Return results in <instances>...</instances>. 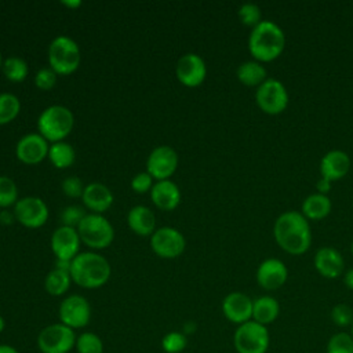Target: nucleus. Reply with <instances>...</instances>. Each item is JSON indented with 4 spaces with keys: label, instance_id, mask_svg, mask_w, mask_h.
<instances>
[{
    "label": "nucleus",
    "instance_id": "1",
    "mask_svg": "<svg viewBox=\"0 0 353 353\" xmlns=\"http://www.w3.org/2000/svg\"><path fill=\"white\" fill-rule=\"evenodd\" d=\"M273 236L281 250L291 255L305 254L312 243L309 221L298 211H285L274 222Z\"/></svg>",
    "mask_w": 353,
    "mask_h": 353
},
{
    "label": "nucleus",
    "instance_id": "2",
    "mask_svg": "<svg viewBox=\"0 0 353 353\" xmlns=\"http://www.w3.org/2000/svg\"><path fill=\"white\" fill-rule=\"evenodd\" d=\"M285 47V34L273 21L263 19L251 29L248 51L258 62H272L281 55Z\"/></svg>",
    "mask_w": 353,
    "mask_h": 353
},
{
    "label": "nucleus",
    "instance_id": "3",
    "mask_svg": "<svg viewBox=\"0 0 353 353\" xmlns=\"http://www.w3.org/2000/svg\"><path fill=\"white\" fill-rule=\"evenodd\" d=\"M110 265L105 256L97 252H79L70 265L72 281L83 288H99L110 277Z\"/></svg>",
    "mask_w": 353,
    "mask_h": 353
},
{
    "label": "nucleus",
    "instance_id": "4",
    "mask_svg": "<svg viewBox=\"0 0 353 353\" xmlns=\"http://www.w3.org/2000/svg\"><path fill=\"white\" fill-rule=\"evenodd\" d=\"M74 125L72 110L63 105L47 106L37 119L39 134L50 142H61L66 138Z\"/></svg>",
    "mask_w": 353,
    "mask_h": 353
},
{
    "label": "nucleus",
    "instance_id": "5",
    "mask_svg": "<svg viewBox=\"0 0 353 353\" xmlns=\"http://www.w3.org/2000/svg\"><path fill=\"white\" fill-rule=\"evenodd\" d=\"M81 61L79 44L69 36L61 34L48 46V63L57 74L73 73Z\"/></svg>",
    "mask_w": 353,
    "mask_h": 353
},
{
    "label": "nucleus",
    "instance_id": "6",
    "mask_svg": "<svg viewBox=\"0 0 353 353\" xmlns=\"http://www.w3.org/2000/svg\"><path fill=\"white\" fill-rule=\"evenodd\" d=\"M76 229L80 240L94 250L109 247L114 239V229L102 214H85Z\"/></svg>",
    "mask_w": 353,
    "mask_h": 353
},
{
    "label": "nucleus",
    "instance_id": "7",
    "mask_svg": "<svg viewBox=\"0 0 353 353\" xmlns=\"http://www.w3.org/2000/svg\"><path fill=\"white\" fill-rule=\"evenodd\" d=\"M269 343L268 328L254 320L237 325L233 335V345L237 353H266Z\"/></svg>",
    "mask_w": 353,
    "mask_h": 353
},
{
    "label": "nucleus",
    "instance_id": "8",
    "mask_svg": "<svg viewBox=\"0 0 353 353\" xmlns=\"http://www.w3.org/2000/svg\"><path fill=\"white\" fill-rule=\"evenodd\" d=\"M77 335L62 323L46 325L37 335V347L41 353H69L74 349Z\"/></svg>",
    "mask_w": 353,
    "mask_h": 353
},
{
    "label": "nucleus",
    "instance_id": "9",
    "mask_svg": "<svg viewBox=\"0 0 353 353\" xmlns=\"http://www.w3.org/2000/svg\"><path fill=\"white\" fill-rule=\"evenodd\" d=\"M258 108L270 116L280 114L288 106V92L285 85L272 77H268L255 91Z\"/></svg>",
    "mask_w": 353,
    "mask_h": 353
},
{
    "label": "nucleus",
    "instance_id": "10",
    "mask_svg": "<svg viewBox=\"0 0 353 353\" xmlns=\"http://www.w3.org/2000/svg\"><path fill=\"white\" fill-rule=\"evenodd\" d=\"M59 323L72 330L84 328L91 320L90 302L79 294H72L62 299L58 309Z\"/></svg>",
    "mask_w": 353,
    "mask_h": 353
},
{
    "label": "nucleus",
    "instance_id": "11",
    "mask_svg": "<svg viewBox=\"0 0 353 353\" xmlns=\"http://www.w3.org/2000/svg\"><path fill=\"white\" fill-rule=\"evenodd\" d=\"M150 247L160 258L172 259L185 251L186 241L178 229L163 226L156 229L150 236Z\"/></svg>",
    "mask_w": 353,
    "mask_h": 353
},
{
    "label": "nucleus",
    "instance_id": "12",
    "mask_svg": "<svg viewBox=\"0 0 353 353\" xmlns=\"http://www.w3.org/2000/svg\"><path fill=\"white\" fill-rule=\"evenodd\" d=\"M14 215L21 225L36 229L47 222L48 207L43 199L36 196H26L15 203Z\"/></svg>",
    "mask_w": 353,
    "mask_h": 353
},
{
    "label": "nucleus",
    "instance_id": "13",
    "mask_svg": "<svg viewBox=\"0 0 353 353\" xmlns=\"http://www.w3.org/2000/svg\"><path fill=\"white\" fill-rule=\"evenodd\" d=\"M178 167L176 152L167 145L154 148L146 160V172L157 181L170 179Z\"/></svg>",
    "mask_w": 353,
    "mask_h": 353
},
{
    "label": "nucleus",
    "instance_id": "14",
    "mask_svg": "<svg viewBox=\"0 0 353 353\" xmlns=\"http://www.w3.org/2000/svg\"><path fill=\"white\" fill-rule=\"evenodd\" d=\"M175 73L178 80L183 85L197 87L204 81L207 76V66L200 55L194 52H188L178 59Z\"/></svg>",
    "mask_w": 353,
    "mask_h": 353
},
{
    "label": "nucleus",
    "instance_id": "15",
    "mask_svg": "<svg viewBox=\"0 0 353 353\" xmlns=\"http://www.w3.org/2000/svg\"><path fill=\"white\" fill-rule=\"evenodd\" d=\"M80 236L76 228L59 226L52 232L51 236V250L57 259L73 261L80 250Z\"/></svg>",
    "mask_w": 353,
    "mask_h": 353
},
{
    "label": "nucleus",
    "instance_id": "16",
    "mask_svg": "<svg viewBox=\"0 0 353 353\" xmlns=\"http://www.w3.org/2000/svg\"><path fill=\"white\" fill-rule=\"evenodd\" d=\"M48 141L44 139L39 132H29L23 135L17 146L15 154L19 161L25 164H37L48 156Z\"/></svg>",
    "mask_w": 353,
    "mask_h": 353
},
{
    "label": "nucleus",
    "instance_id": "17",
    "mask_svg": "<svg viewBox=\"0 0 353 353\" xmlns=\"http://www.w3.org/2000/svg\"><path fill=\"white\" fill-rule=\"evenodd\" d=\"M288 279V269L283 261L268 258L262 261L256 269V283L266 291L279 290Z\"/></svg>",
    "mask_w": 353,
    "mask_h": 353
},
{
    "label": "nucleus",
    "instance_id": "18",
    "mask_svg": "<svg viewBox=\"0 0 353 353\" xmlns=\"http://www.w3.org/2000/svg\"><path fill=\"white\" fill-rule=\"evenodd\" d=\"M252 302L247 294L233 291L222 301V313L233 324H244L252 320Z\"/></svg>",
    "mask_w": 353,
    "mask_h": 353
},
{
    "label": "nucleus",
    "instance_id": "19",
    "mask_svg": "<svg viewBox=\"0 0 353 353\" xmlns=\"http://www.w3.org/2000/svg\"><path fill=\"white\" fill-rule=\"evenodd\" d=\"M350 170V157L343 150H330L320 161L321 178L330 181L331 183L342 179Z\"/></svg>",
    "mask_w": 353,
    "mask_h": 353
},
{
    "label": "nucleus",
    "instance_id": "20",
    "mask_svg": "<svg viewBox=\"0 0 353 353\" xmlns=\"http://www.w3.org/2000/svg\"><path fill=\"white\" fill-rule=\"evenodd\" d=\"M314 268L324 279H338L345 268L342 254L332 247H323L314 255Z\"/></svg>",
    "mask_w": 353,
    "mask_h": 353
},
{
    "label": "nucleus",
    "instance_id": "21",
    "mask_svg": "<svg viewBox=\"0 0 353 353\" xmlns=\"http://www.w3.org/2000/svg\"><path fill=\"white\" fill-rule=\"evenodd\" d=\"M81 200L91 212L102 214L113 204V193L106 185L101 182H91L85 185Z\"/></svg>",
    "mask_w": 353,
    "mask_h": 353
},
{
    "label": "nucleus",
    "instance_id": "22",
    "mask_svg": "<svg viewBox=\"0 0 353 353\" xmlns=\"http://www.w3.org/2000/svg\"><path fill=\"white\" fill-rule=\"evenodd\" d=\"M150 199L157 208L171 211L181 203V190L171 179L157 181L150 189Z\"/></svg>",
    "mask_w": 353,
    "mask_h": 353
},
{
    "label": "nucleus",
    "instance_id": "23",
    "mask_svg": "<svg viewBox=\"0 0 353 353\" xmlns=\"http://www.w3.org/2000/svg\"><path fill=\"white\" fill-rule=\"evenodd\" d=\"M127 223L139 236H152L156 230V216L146 205H134L127 214Z\"/></svg>",
    "mask_w": 353,
    "mask_h": 353
},
{
    "label": "nucleus",
    "instance_id": "24",
    "mask_svg": "<svg viewBox=\"0 0 353 353\" xmlns=\"http://www.w3.org/2000/svg\"><path fill=\"white\" fill-rule=\"evenodd\" d=\"M280 314V305L276 298L270 295H262L254 299L252 302V320L268 325L272 324Z\"/></svg>",
    "mask_w": 353,
    "mask_h": 353
},
{
    "label": "nucleus",
    "instance_id": "25",
    "mask_svg": "<svg viewBox=\"0 0 353 353\" xmlns=\"http://www.w3.org/2000/svg\"><path fill=\"white\" fill-rule=\"evenodd\" d=\"M331 200L327 194H309L302 203V215L309 221L324 219L331 212Z\"/></svg>",
    "mask_w": 353,
    "mask_h": 353
},
{
    "label": "nucleus",
    "instance_id": "26",
    "mask_svg": "<svg viewBox=\"0 0 353 353\" xmlns=\"http://www.w3.org/2000/svg\"><path fill=\"white\" fill-rule=\"evenodd\" d=\"M237 79L247 87H259L266 79L268 72L258 61H245L237 68Z\"/></svg>",
    "mask_w": 353,
    "mask_h": 353
},
{
    "label": "nucleus",
    "instance_id": "27",
    "mask_svg": "<svg viewBox=\"0 0 353 353\" xmlns=\"http://www.w3.org/2000/svg\"><path fill=\"white\" fill-rule=\"evenodd\" d=\"M48 159L57 168H68L74 163L76 152L73 146L65 141L51 143L48 149Z\"/></svg>",
    "mask_w": 353,
    "mask_h": 353
},
{
    "label": "nucleus",
    "instance_id": "28",
    "mask_svg": "<svg viewBox=\"0 0 353 353\" xmlns=\"http://www.w3.org/2000/svg\"><path fill=\"white\" fill-rule=\"evenodd\" d=\"M70 283H72V277L69 272L54 268L47 273L44 279V288L50 295L61 296L69 290Z\"/></svg>",
    "mask_w": 353,
    "mask_h": 353
},
{
    "label": "nucleus",
    "instance_id": "29",
    "mask_svg": "<svg viewBox=\"0 0 353 353\" xmlns=\"http://www.w3.org/2000/svg\"><path fill=\"white\" fill-rule=\"evenodd\" d=\"M1 70L4 73V76L14 83H19L23 81L29 73V68L25 59L17 57V55H11L8 58H6L3 61L1 65Z\"/></svg>",
    "mask_w": 353,
    "mask_h": 353
},
{
    "label": "nucleus",
    "instance_id": "30",
    "mask_svg": "<svg viewBox=\"0 0 353 353\" xmlns=\"http://www.w3.org/2000/svg\"><path fill=\"white\" fill-rule=\"evenodd\" d=\"M21 110L19 98L11 92H0V125L12 121Z\"/></svg>",
    "mask_w": 353,
    "mask_h": 353
},
{
    "label": "nucleus",
    "instance_id": "31",
    "mask_svg": "<svg viewBox=\"0 0 353 353\" xmlns=\"http://www.w3.org/2000/svg\"><path fill=\"white\" fill-rule=\"evenodd\" d=\"M74 349L77 353H103V342L95 332L85 331L77 335Z\"/></svg>",
    "mask_w": 353,
    "mask_h": 353
},
{
    "label": "nucleus",
    "instance_id": "32",
    "mask_svg": "<svg viewBox=\"0 0 353 353\" xmlns=\"http://www.w3.org/2000/svg\"><path fill=\"white\" fill-rule=\"evenodd\" d=\"M327 353H353V336L349 332L334 334L325 347Z\"/></svg>",
    "mask_w": 353,
    "mask_h": 353
},
{
    "label": "nucleus",
    "instance_id": "33",
    "mask_svg": "<svg viewBox=\"0 0 353 353\" xmlns=\"http://www.w3.org/2000/svg\"><path fill=\"white\" fill-rule=\"evenodd\" d=\"M18 188L12 178L0 175V207L7 208L18 201Z\"/></svg>",
    "mask_w": 353,
    "mask_h": 353
},
{
    "label": "nucleus",
    "instance_id": "34",
    "mask_svg": "<svg viewBox=\"0 0 353 353\" xmlns=\"http://www.w3.org/2000/svg\"><path fill=\"white\" fill-rule=\"evenodd\" d=\"M188 345L186 335L179 331H170L161 339V349L165 353H181Z\"/></svg>",
    "mask_w": 353,
    "mask_h": 353
},
{
    "label": "nucleus",
    "instance_id": "35",
    "mask_svg": "<svg viewBox=\"0 0 353 353\" xmlns=\"http://www.w3.org/2000/svg\"><path fill=\"white\" fill-rule=\"evenodd\" d=\"M237 15H239L240 22L245 26H250L251 29L263 21L261 8L254 3H245V4L240 6Z\"/></svg>",
    "mask_w": 353,
    "mask_h": 353
},
{
    "label": "nucleus",
    "instance_id": "36",
    "mask_svg": "<svg viewBox=\"0 0 353 353\" xmlns=\"http://www.w3.org/2000/svg\"><path fill=\"white\" fill-rule=\"evenodd\" d=\"M330 317L336 327H350L353 324V309L346 303H338L331 309Z\"/></svg>",
    "mask_w": 353,
    "mask_h": 353
},
{
    "label": "nucleus",
    "instance_id": "37",
    "mask_svg": "<svg viewBox=\"0 0 353 353\" xmlns=\"http://www.w3.org/2000/svg\"><path fill=\"white\" fill-rule=\"evenodd\" d=\"M84 216H85V212L83 207L76 204L65 207L59 214L62 226H69V228H77Z\"/></svg>",
    "mask_w": 353,
    "mask_h": 353
},
{
    "label": "nucleus",
    "instance_id": "38",
    "mask_svg": "<svg viewBox=\"0 0 353 353\" xmlns=\"http://www.w3.org/2000/svg\"><path fill=\"white\" fill-rule=\"evenodd\" d=\"M57 83V73L50 68V66H44L41 69H39L34 74V84L37 88L40 90H51Z\"/></svg>",
    "mask_w": 353,
    "mask_h": 353
},
{
    "label": "nucleus",
    "instance_id": "39",
    "mask_svg": "<svg viewBox=\"0 0 353 353\" xmlns=\"http://www.w3.org/2000/svg\"><path fill=\"white\" fill-rule=\"evenodd\" d=\"M62 190L63 193L68 196V197H72V199H77V197H81L83 196V192H84V188L83 186V182L79 176H68L62 181Z\"/></svg>",
    "mask_w": 353,
    "mask_h": 353
},
{
    "label": "nucleus",
    "instance_id": "40",
    "mask_svg": "<svg viewBox=\"0 0 353 353\" xmlns=\"http://www.w3.org/2000/svg\"><path fill=\"white\" fill-rule=\"evenodd\" d=\"M152 179L153 178L146 171L145 172H138L131 179V188L137 193H145V192L152 189V186H153L152 185Z\"/></svg>",
    "mask_w": 353,
    "mask_h": 353
},
{
    "label": "nucleus",
    "instance_id": "41",
    "mask_svg": "<svg viewBox=\"0 0 353 353\" xmlns=\"http://www.w3.org/2000/svg\"><path fill=\"white\" fill-rule=\"evenodd\" d=\"M15 219V215H14V211H8V210H1L0 211V223L1 225H11Z\"/></svg>",
    "mask_w": 353,
    "mask_h": 353
},
{
    "label": "nucleus",
    "instance_id": "42",
    "mask_svg": "<svg viewBox=\"0 0 353 353\" xmlns=\"http://www.w3.org/2000/svg\"><path fill=\"white\" fill-rule=\"evenodd\" d=\"M316 188H317V193H321V194H327L330 192V188H331V182L324 179V178H320V181L316 183Z\"/></svg>",
    "mask_w": 353,
    "mask_h": 353
},
{
    "label": "nucleus",
    "instance_id": "43",
    "mask_svg": "<svg viewBox=\"0 0 353 353\" xmlns=\"http://www.w3.org/2000/svg\"><path fill=\"white\" fill-rule=\"evenodd\" d=\"M343 283L345 285L353 291V269H349L345 274H343Z\"/></svg>",
    "mask_w": 353,
    "mask_h": 353
},
{
    "label": "nucleus",
    "instance_id": "44",
    "mask_svg": "<svg viewBox=\"0 0 353 353\" xmlns=\"http://www.w3.org/2000/svg\"><path fill=\"white\" fill-rule=\"evenodd\" d=\"M70 265H72V261H62V259L55 261V269H61L65 272H70Z\"/></svg>",
    "mask_w": 353,
    "mask_h": 353
},
{
    "label": "nucleus",
    "instance_id": "45",
    "mask_svg": "<svg viewBox=\"0 0 353 353\" xmlns=\"http://www.w3.org/2000/svg\"><path fill=\"white\" fill-rule=\"evenodd\" d=\"M0 353H19L14 346L7 343H0Z\"/></svg>",
    "mask_w": 353,
    "mask_h": 353
},
{
    "label": "nucleus",
    "instance_id": "46",
    "mask_svg": "<svg viewBox=\"0 0 353 353\" xmlns=\"http://www.w3.org/2000/svg\"><path fill=\"white\" fill-rule=\"evenodd\" d=\"M63 6L69 7V8H77L81 6V1L80 0H62L61 1Z\"/></svg>",
    "mask_w": 353,
    "mask_h": 353
},
{
    "label": "nucleus",
    "instance_id": "47",
    "mask_svg": "<svg viewBox=\"0 0 353 353\" xmlns=\"http://www.w3.org/2000/svg\"><path fill=\"white\" fill-rule=\"evenodd\" d=\"M4 328H6V320H4V317L0 314V334L4 331Z\"/></svg>",
    "mask_w": 353,
    "mask_h": 353
},
{
    "label": "nucleus",
    "instance_id": "48",
    "mask_svg": "<svg viewBox=\"0 0 353 353\" xmlns=\"http://www.w3.org/2000/svg\"><path fill=\"white\" fill-rule=\"evenodd\" d=\"M1 65H3V58H1V54H0V69H1Z\"/></svg>",
    "mask_w": 353,
    "mask_h": 353
},
{
    "label": "nucleus",
    "instance_id": "49",
    "mask_svg": "<svg viewBox=\"0 0 353 353\" xmlns=\"http://www.w3.org/2000/svg\"><path fill=\"white\" fill-rule=\"evenodd\" d=\"M350 252H352V255H353V241H352V244H350Z\"/></svg>",
    "mask_w": 353,
    "mask_h": 353
},
{
    "label": "nucleus",
    "instance_id": "50",
    "mask_svg": "<svg viewBox=\"0 0 353 353\" xmlns=\"http://www.w3.org/2000/svg\"><path fill=\"white\" fill-rule=\"evenodd\" d=\"M350 335H352V336H353V324H352V325H350Z\"/></svg>",
    "mask_w": 353,
    "mask_h": 353
}]
</instances>
